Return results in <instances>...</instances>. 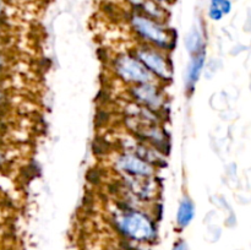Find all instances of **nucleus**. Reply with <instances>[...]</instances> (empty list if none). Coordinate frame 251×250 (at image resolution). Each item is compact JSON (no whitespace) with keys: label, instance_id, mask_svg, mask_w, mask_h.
<instances>
[{"label":"nucleus","instance_id":"f257e3e1","mask_svg":"<svg viewBox=\"0 0 251 250\" xmlns=\"http://www.w3.org/2000/svg\"><path fill=\"white\" fill-rule=\"evenodd\" d=\"M113 225L126 239L137 243L153 242L157 237L154 221L144 211L124 206L113 215Z\"/></svg>","mask_w":251,"mask_h":250},{"label":"nucleus","instance_id":"2eb2a0df","mask_svg":"<svg viewBox=\"0 0 251 250\" xmlns=\"http://www.w3.org/2000/svg\"><path fill=\"white\" fill-rule=\"evenodd\" d=\"M4 11H5L4 2H2V0H0V19H1L2 15H4Z\"/></svg>","mask_w":251,"mask_h":250},{"label":"nucleus","instance_id":"ddd939ff","mask_svg":"<svg viewBox=\"0 0 251 250\" xmlns=\"http://www.w3.org/2000/svg\"><path fill=\"white\" fill-rule=\"evenodd\" d=\"M4 69H5V59H4V56L0 54V75L2 74Z\"/></svg>","mask_w":251,"mask_h":250},{"label":"nucleus","instance_id":"6e6552de","mask_svg":"<svg viewBox=\"0 0 251 250\" xmlns=\"http://www.w3.org/2000/svg\"><path fill=\"white\" fill-rule=\"evenodd\" d=\"M195 217V205L189 196H184L179 203L176 223L180 228H186Z\"/></svg>","mask_w":251,"mask_h":250},{"label":"nucleus","instance_id":"4468645a","mask_svg":"<svg viewBox=\"0 0 251 250\" xmlns=\"http://www.w3.org/2000/svg\"><path fill=\"white\" fill-rule=\"evenodd\" d=\"M153 1L159 2V4L164 5V4H173V2L176 1V0H153Z\"/></svg>","mask_w":251,"mask_h":250},{"label":"nucleus","instance_id":"dca6fc26","mask_svg":"<svg viewBox=\"0 0 251 250\" xmlns=\"http://www.w3.org/2000/svg\"><path fill=\"white\" fill-rule=\"evenodd\" d=\"M2 162H4V154H2V152L0 151V164H1Z\"/></svg>","mask_w":251,"mask_h":250},{"label":"nucleus","instance_id":"9b49d317","mask_svg":"<svg viewBox=\"0 0 251 250\" xmlns=\"http://www.w3.org/2000/svg\"><path fill=\"white\" fill-rule=\"evenodd\" d=\"M172 250H189V247L188 244H186V242H184V240H179V242H176V244L173 245V249Z\"/></svg>","mask_w":251,"mask_h":250},{"label":"nucleus","instance_id":"f03ea898","mask_svg":"<svg viewBox=\"0 0 251 250\" xmlns=\"http://www.w3.org/2000/svg\"><path fill=\"white\" fill-rule=\"evenodd\" d=\"M129 22L132 31L145 44L161 50H167L174 47L176 38L162 22L134 11L130 15Z\"/></svg>","mask_w":251,"mask_h":250},{"label":"nucleus","instance_id":"0eeeda50","mask_svg":"<svg viewBox=\"0 0 251 250\" xmlns=\"http://www.w3.org/2000/svg\"><path fill=\"white\" fill-rule=\"evenodd\" d=\"M206 59V51L201 50L199 53L193 54L191 60L189 63L188 69H186V77H185V87L189 93L193 92L195 90V85L198 83L199 78H200L201 73H202L203 65H205Z\"/></svg>","mask_w":251,"mask_h":250},{"label":"nucleus","instance_id":"423d86ee","mask_svg":"<svg viewBox=\"0 0 251 250\" xmlns=\"http://www.w3.org/2000/svg\"><path fill=\"white\" fill-rule=\"evenodd\" d=\"M130 95L134 98L136 104L142 105L152 112H158L164 107L166 98L154 82L134 85L130 90Z\"/></svg>","mask_w":251,"mask_h":250},{"label":"nucleus","instance_id":"1a4fd4ad","mask_svg":"<svg viewBox=\"0 0 251 250\" xmlns=\"http://www.w3.org/2000/svg\"><path fill=\"white\" fill-rule=\"evenodd\" d=\"M230 11H232V1L230 0H210L208 17L213 21H220Z\"/></svg>","mask_w":251,"mask_h":250},{"label":"nucleus","instance_id":"7ed1b4c3","mask_svg":"<svg viewBox=\"0 0 251 250\" xmlns=\"http://www.w3.org/2000/svg\"><path fill=\"white\" fill-rule=\"evenodd\" d=\"M113 69L120 80L126 83H131L132 86L154 82L156 80V77L135 55L120 54L115 56L113 60Z\"/></svg>","mask_w":251,"mask_h":250},{"label":"nucleus","instance_id":"9d476101","mask_svg":"<svg viewBox=\"0 0 251 250\" xmlns=\"http://www.w3.org/2000/svg\"><path fill=\"white\" fill-rule=\"evenodd\" d=\"M185 43L186 49H188V51L191 55L201 50H205V42H203L202 32L198 27H193V29L189 32Z\"/></svg>","mask_w":251,"mask_h":250},{"label":"nucleus","instance_id":"f8f14e48","mask_svg":"<svg viewBox=\"0 0 251 250\" xmlns=\"http://www.w3.org/2000/svg\"><path fill=\"white\" fill-rule=\"evenodd\" d=\"M4 105H5V95H4V92L0 90V113H1Z\"/></svg>","mask_w":251,"mask_h":250},{"label":"nucleus","instance_id":"20e7f679","mask_svg":"<svg viewBox=\"0 0 251 250\" xmlns=\"http://www.w3.org/2000/svg\"><path fill=\"white\" fill-rule=\"evenodd\" d=\"M135 56L144 64L147 70L157 78L169 81L172 78V68L163 51L158 48L142 44L135 49Z\"/></svg>","mask_w":251,"mask_h":250},{"label":"nucleus","instance_id":"39448f33","mask_svg":"<svg viewBox=\"0 0 251 250\" xmlns=\"http://www.w3.org/2000/svg\"><path fill=\"white\" fill-rule=\"evenodd\" d=\"M115 168L127 178H153L156 167L134 151L120 153L114 162Z\"/></svg>","mask_w":251,"mask_h":250}]
</instances>
